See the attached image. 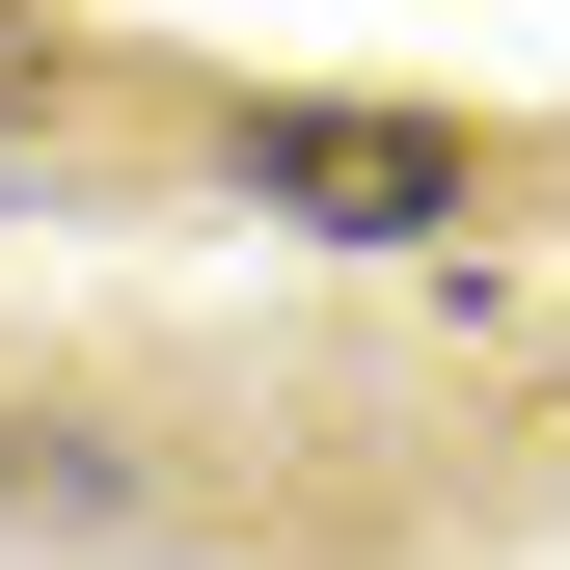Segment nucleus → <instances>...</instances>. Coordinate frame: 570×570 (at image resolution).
<instances>
[{"label": "nucleus", "instance_id": "nucleus-1", "mask_svg": "<svg viewBox=\"0 0 570 570\" xmlns=\"http://www.w3.org/2000/svg\"><path fill=\"white\" fill-rule=\"evenodd\" d=\"M272 190H299V218H435L462 136H407V109H272Z\"/></svg>", "mask_w": 570, "mask_h": 570}]
</instances>
